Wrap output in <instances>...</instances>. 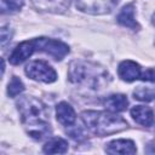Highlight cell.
<instances>
[{
    "label": "cell",
    "mask_w": 155,
    "mask_h": 155,
    "mask_svg": "<svg viewBox=\"0 0 155 155\" xmlns=\"http://www.w3.org/2000/svg\"><path fill=\"white\" fill-rule=\"evenodd\" d=\"M17 108L23 126L31 138L41 140L50 134V111L41 101L31 96H23L18 99Z\"/></svg>",
    "instance_id": "cell-1"
},
{
    "label": "cell",
    "mask_w": 155,
    "mask_h": 155,
    "mask_svg": "<svg viewBox=\"0 0 155 155\" xmlns=\"http://www.w3.org/2000/svg\"><path fill=\"white\" fill-rule=\"evenodd\" d=\"M68 75L74 85L88 90H101L110 81V76L103 67L87 61L71 62Z\"/></svg>",
    "instance_id": "cell-2"
},
{
    "label": "cell",
    "mask_w": 155,
    "mask_h": 155,
    "mask_svg": "<svg viewBox=\"0 0 155 155\" xmlns=\"http://www.w3.org/2000/svg\"><path fill=\"white\" fill-rule=\"evenodd\" d=\"M85 126L97 136H108L127 128V122L116 113L87 110L81 113Z\"/></svg>",
    "instance_id": "cell-3"
},
{
    "label": "cell",
    "mask_w": 155,
    "mask_h": 155,
    "mask_svg": "<svg viewBox=\"0 0 155 155\" xmlns=\"http://www.w3.org/2000/svg\"><path fill=\"white\" fill-rule=\"evenodd\" d=\"M24 73L28 78L45 82V84H51L57 80V73L56 70L46 62L44 61H33L29 64L25 65Z\"/></svg>",
    "instance_id": "cell-4"
},
{
    "label": "cell",
    "mask_w": 155,
    "mask_h": 155,
    "mask_svg": "<svg viewBox=\"0 0 155 155\" xmlns=\"http://www.w3.org/2000/svg\"><path fill=\"white\" fill-rule=\"evenodd\" d=\"M36 51L45 52L46 54L51 56L56 61H62L69 53V46L63 41L47 39V38H36Z\"/></svg>",
    "instance_id": "cell-5"
},
{
    "label": "cell",
    "mask_w": 155,
    "mask_h": 155,
    "mask_svg": "<svg viewBox=\"0 0 155 155\" xmlns=\"http://www.w3.org/2000/svg\"><path fill=\"white\" fill-rule=\"evenodd\" d=\"M119 0H76V7L86 13L104 15L110 12Z\"/></svg>",
    "instance_id": "cell-6"
},
{
    "label": "cell",
    "mask_w": 155,
    "mask_h": 155,
    "mask_svg": "<svg viewBox=\"0 0 155 155\" xmlns=\"http://www.w3.org/2000/svg\"><path fill=\"white\" fill-rule=\"evenodd\" d=\"M36 51V44H35V39L33 40H25L23 42H21L11 53L8 61L11 64L13 65H18L21 63H23L24 61H27L34 52Z\"/></svg>",
    "instance_id": "cell-7"
},
{
    "label": "cell",
    "mask_w": 155,
    "mask_h": 155,
    "mask_svg": "<svg viewBox=\"0 0 155 155\" xmlns=\"http://www.w3.org/2000/svg\"><path fill=\"white\" fill-rule=\"evenodd\" d=\"M117 74L121 78V80H124L126 82H132L140 78V75H142L140 65L133 61H128V59L122 61L119 64Z\"/></svg>",
    "instance_id": "cell-8"
},
{
    "label": "cell",
    "mask_w": 155,
    "mask_h": 155,
    "mask_svg": "<svg viewBox=\"0 0 155 155\" xmlns=\"http://www.w3.org/2000/svg\"><path fill=\"white\" fill-rule=\"evenodd\" d=\"M105 151L109 154H134L137 148L134 143L130 139H116L111 140L105 145Z\"/></svg>",
    "instance_id": "cell-9"
},
{
    "label": "cell",
    "mask_w": 155,
    "mask_h": 155,
    "mask_svg": "<svg viewBox=\"0 0 155 155\" xmlns=\"http://www.w3.org/2000/svg\"><path fill=\"white\" fill-rule=\"evenodd\" d=\"M56 116L59 124L63 126H71L76 120V114L73 107L67 102H61L56 107Z\"/></svg>",
    "instance_id": "cell-10"
},
{
    "label": "cell",
    "mask_w": 155,
    "mask_h": 155,
    "mask_svg": "<svg viewBox=\"0 0 155 155\" xmlns=\"http://www.w3.org/2000/svg\"><path fill=\"white\" fill-rule=\"evenodd\" d=\"M31 2L36 8L50 12H64L70 5V0H31Z\"/></svg>",
    "instance_id": "cell-11"
},
{
    "label": "cell",
    "mask_w": 155,
    "mask_h": 155,
    "mask_svg": "<svg viewBox=\"0 0 155 155\" xmlns=\"http://www.w3.org/2000/svg\"><path fill=\"white\" fill-rule=\"evenodd\" d=\"M131 116L133 120L143 126H151L154 122V113L149 107L136 105L131 109Z\"/></svg>",
    "instance_id": "cell-12"
},
{
    "label": "cell",
    "mask_w": 155,
    "mask_h": 155,
    "mask_svg": "<svg viewBox=\"0 0 155 155\" xmlns=\"http://www.w3.org/2000/svg\"><path fill=\"white\" fill-rule=\"evenodd\" d=\"M128 105V99L125 94L117 93V94H111L105 98L104 101V107L108 111L111 113H121L125 111Z\"/></svg>",
    "instance_id": "cell-13"
},
{
    "label": "cell",
    "mask_w": 155,
    "mask_h": 155,
    "mask_svg": "<svg viewBox=\"0 0 155 155\" xmlns=\"http://www.w3.org/2000/svg\"><path fill=\"white\" fill-rule=\"evenodd\" d=\"M116 19L124 27H127L131 29H138L139 28L136 18H134V5L133 4H128V5L124 6L121 8V11L119 12Z\"/></svg>",
    "instance_id": "cell-14"
},
{
    "label": "cell",
    "mask_w": 155,
    "mask_h": 155,
    "mask_svg": "<svg viewBox=\"0 0 155 155\" xmlns=\"http://www.w3.org/2000/svg\"><path fill=\"white\" fill-rule=\"evenodd\" d=\"M68 150V142L61 137L51 138L45 143L42 151L46 154H64Z\"/></svg>",
    "instance_id": "cell-15"
},
{
    "label": "cell",
    "mask_w": 155,
    "mask_h": 155,
    "mask_svg": "<svg viewBox=\"0 0 155 155\" xmlns=\"http://www.w3.org/2000/svg\"><path fill=\"white\" fill-rule=\"evenodd\" d=\"M133 97H134V99H138L142 102H150V101L155 99V88L138 86L133 91Z\"/></svg>",
    "instance_id": "cell-16"
},
{
    "label": "cell",
    "mask_w": 155,
    "mask_h": 155,
    "mask_svg": "<svg viewBox=\"0 0 155 155\" xmlns=\"http://www.w3.org/2000/svg\"><path fill=\"white\" fill-rule=\"evenodd\" d=\"M24 91V85L23 82L21 81L19 78L17 76H13L7 86V93L10 97H17L18 94H21L22 92Z\"/></svg>",
    "instance_id": "cell-17"
},
{
    "label": "cell",
    "mask_w": 155,
    "mask_h": 155,
    "mask_svg": "<svg viewBox=\"0 0 155 155\" xmlns=\"http://www.w3.org/2000/svg\"><path fill=\"white\" fill-rule=\"evenodd\" d=\"M24 0H1V12H15L22 8Z\"/></svg>",
    "instance_id": "cell-18"
},
{
    "label": "cell",
    "mask_w": 155,
    "mask_h": 155,
    "mask_svg": "<svg viewBox=\"0 0 155 155\" xmlns=\"http://www.w3.org/2000/svg\"><path fill=\"white\" fill-rule=\"evenodd\" d=\"M12 29L10 28V27H2V29H1V34H0V36H1V46L2 47H5V45L11 40V38H12Z\"/></svg>",
    "instance_id": "cell-19"
},
{
    "label": "cell",
    "mask_w": 155,
    "mask_h": 155,
    "mask_svg": "<svg viewBox=\"0 0 155 155\" xmlns=\"http://www.w3.org/2000/svg\"><path fill=\"white\" fill-rule=\"evenodd\" d=\"M140 79H142L143 81L155 82V69H147L144 73H142Z\"/></svg>",
    "instance_id": "cell-20"
},
{
    "label": "cell",
    "mask_w": 155,
    "mask_h": 155,
    "mask_svg": "<svg viewBox=\"0 0 155 155\" xmlns=\"http://www.w3.org/2000/svg\"><path fill=\"white\" fill-rule=\"evenodd\" d=\"M151 22H153V24L155 25V12H154L153 16H151Z\"/></svg>",
    "instance_id": "cell-21"
}]
</instances>
